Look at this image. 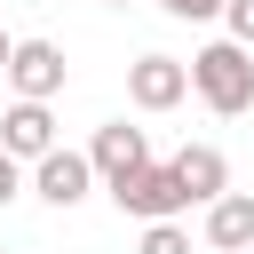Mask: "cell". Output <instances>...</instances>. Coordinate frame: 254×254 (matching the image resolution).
Returning <instances> with one entry per match:
<instances>
[{"mask_svg":"<svg viewBox=\"0 0 254 254\" xmlns=\"http://www.w3.org/2000/svg\"><path fill=\"white\" fill-rule=\"evenodd\" d=\"M8 87H16V103H48V95L64 87V48H56V40H16Z\"/></svg>","mask_w":254,"mask_h":254,"instance_id":"4","label":"cell"},{"mask_svg":"<svg viewBox=\"0 0 254 254\" xmlns=\"http://www.w3.org/2000/svg\"><path fill=\"white\" fill-rule=\"evenodd\" d=\"M175 175H183L190 206H214V198H230V190H222V183H230V159H222L214 143H183V151H175Z\"/></svg>","mask_w":254,"mask_h":254,"instance_id":"8","label":"cell"},{"mask_svg":"<svg viewBox=\"0 0 254 254\" xmlns=\"http://www.w3.org/2000/svg\"><path fill=\"white\" fill-rule=\"evenodd\" d=\"M111 8H127V0H111Z\"/></svg>","mask_w":254,"mask_h":254,"instance_id":"15","label":"cell"},{"mask_svg":"<svg viewBox=\"0 0 254 254\" xmlns=\"http://www.w3.org/2000/svg\"><path fill=\"white\" fill-rule=\"evenodd\" d=\"M135 254H190V230H183V222H151Z\"/></svg>","mask_w":254,"mask_h":254,"instance_id":"10","label":"cell"},{"mask_svg":"<svg viewBox=\"0 0 254 254\" xmlns=\"http://www.w3.org/2000/svg\"><path fill=\"white\" fill-rule=\"evenodd\" d=\"M87 159H95V175H103V183H127L135 167H151V135H143V127H127V119H103V127H95V143H87Z\"/></svg>","mask_w":254,"mask_h":254,"instance_id":"5","label":"cell"},{"mask_svg":"<svg viewBox=\"0 0 254 254\" xmlns=\"http://www.w3.org/2000/svg\"><path fill=\"white\" fill-rule=\"evenodd\" d=\"M159 8H167V16H183V24H206V16H222L230 0H159Z\"/></svg>","mask_w":254,"mask_h":254,"instance_id":"12","label":"cell"},{"mask_svg":"<svg viewBox=\"0 0 254 254\" xmlns=\"http://www.w3.org/2000/svg\"><path fill=\"white\" fill-rule=\"evenodd\" d=\"M32 190H40L48 206H79V198L95 190V159H87V151H48V159L32 167Z\"/></svg>","mask_w":254,"mask_h":254,"instance_id":"6","label":"cell"},{"mask_svg":"<svg viewBox=\"0 0 254 254\" xmlns=\"http://www.w3.org/2000/svg\"><path fill=\"white\" fill-rule=\"evenodd\" d=\"M127 95H135V111H175V103L190 95V64H175V56H135V64H127Z\"/></svg>","mask_w":254,"mask_h":254,"instance_id":"3","label":"cell"},{"mask_svg":"<svg viewBox=\"0 0 254 254\" xmlns=\"http://www.w3.org/2000/svg\"><path fill=\"white\" fill-rule=\"evenodd\" d=\"M103 190H111V206H119V214H135L143 230H151V222H175V214L190 206V190H183L175 159H167V167H135L127 183H103Z\"/></svg>","mask_w":254,"mask_h":254,"instance_id":"2","label":"cell"},{"mask_svg":"<svg viewBox=\"0 0 254 254\" xmlns=\"http://www.w3.org/2000/svg\"><path fill=\"white\" fill-rule=\"evenodd\" d=\"M190 87H198V103H206L214 119L254 111V48H238V40H206V48L190 56Z\"/></svg>","mask_w":254,"mask_h":254,"instance_id":"1","label":"cell"},{"mask_svg":"<svg viewBox=\"0 0 254 254\" xmlns=\"http://www.w3.org/2000/svg\"><path fill=\"white\" fill-rule=\"evenodd\" d=\"M8 64H16V40H8V32H0V71H8Z\"/></svg>","mask_w":254,"mask_h":254,"instance_id":"14","label":"cell"},{"mask_svg":"<svg viewBox=\"0 0 254 254\" xmlns=\"http://www.w3.org/2000/svg\"><path fill=\"white\" fill-rule=\"evenodd\" d=\"M16 190H24V159H8V151H0V206H8Z\"/></svg>","mask_w":254,"mask_h":254,"instance_id":"13","label":"cell"},{"mask_svg":"<svg viewBox=\"0 0 254 254\" xmlns=\"http://www.w3.org/2000/svg\"><path fill=\"white\" fill-rule=\"evenodd\" d=\"M0 151H8V159H32V167H40L48 151H64L48 103H8V119H0Z\"/></svg>","mask_w":254,"mask_h":254,"instance_id":"7","label":"cell"},{"mask_svg":"<svg viewBox=\"0 0 254 254\" xmlns=\"http://www.w3.org/2000/svg\"><path fill=\"white\" fill-rule=\"evenodd\" d=\"M222 24H230V40H238V48H254V0H230V8H222Z\"/></svg>","mask_w":254,"mask_h":254,"instance_id":"11","label":"cell"},{"mask_svg":"<svg viewBox=\"0 0 254 254\" xmlns=\"http://www.w3.org/2000/svg\"><path fill=\"white\" fill-rule=\"evenodd\" d=\"M206 246L214 254H254V198L246 190H230V198L206 206Z\"/></svg>","mask_w":254,"mask_h":254,"instance_id":"9","label":"cell"}]
</instances>
